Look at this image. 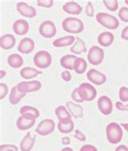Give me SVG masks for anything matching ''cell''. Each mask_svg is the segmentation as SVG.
Returning <instances> with one entry per match:
<instances>
[{
    "mask_svg": "<svg viewBox=\"0 0 128 151\" xmlns=\"http://www.w3.org/2000/svg\"><path fill=\"white\" fill-rule=\"evenodd\" d=\"M105 132L107 140L110 144H118L122 139V130L121 126L117 123L112 122L109 124L105 128Z\"/></svg>",
    "mask_w": 128,
    "mask_h": 151,
    "instance_id": "cell-1",
    "label": "cell"
},
{
    "mask_svg": "<svg viewBox=\"0 0 128 151\" xmlns=\"http://www.w3.org/2000/svg\"><path fill=\"white\" fill-rule=\"evenodd\" d=\"M62 29L69 33H82L84 30V23L83 21L76 18V17H67L62 22Z\"/></svg>",
    "mask_w": 128,
    "mask_h": 151,
    "instance_id": "cell-2",
    "label": "cell"
},
{
    "mask_svg": "<svg viewBox=\"0 0 128 151\" xmlns=\"http://www.w3.org/2000/svg\"><path fill=\"white\" fill-rule=\"evenodd\" d=\"M96 19L100 24L108 29H117L119 26V21L114 16L105 12H99L96 15Z\"/></svg>",
    "mask_w": 128,
    "mask_h": 151,
    "instance_id": "cell-3",
    "label": "cell"
},
{
    "mask_svg": "<svg viewBox=\"0 0 128 151\" xmlns=\"http://www.w3.org/2000/svg\"><path fill=\"white\" fill-rule=\"evenodd\" d=\"M33 63L36 68L46 69L51 65L52 57L46 50H40L33 57Z\"/></svg>",
    "mask_w": 128,
    "mask_h": 151,
    "instance_id": "cell-4",
    "label": "cell"
},
{
    "mask_svg": "<svg viewBox=\"0 0 128 151\" xmlns=\"http://www.w3.org/2000/svg\"><path fill=\"white\" fill-rule=\"evenodd\" d=\"M79 93L80 98L84 100V102H92L96 99L97 95V89L92 85L89 83H82L78 87Z\"/></svg>",
    "mask_w": 128,
    "mask_h": 151,
    "instance_id": "cell-5",
    "label": "cell"
},
{
    "mask_svg": "<svg viewBox=\"0 0 128 151\" xmlns=\"http://www.w3.org/2000/svg\"><path fill=\"white\" fill-rule=\"evenodd\" d=\"M87 57H88L89 63H91L92 65H100L103 62V59L105 57V52L101 47L93 46L89 50V54Z\"/></svg>",
    "mask_w": 128,
    "mask_h": 151,
    "instance_id": "cell-6",
    "label": "cell"
},
{
    "mask_svg": "<svg viewBox=\"0 0 128 151\" xmlns=\"http://www.w3.org/2000/svg\"><path fill=\"white\" fill-rule=\"evenodd\" d=\"M39 33L45 38H52L57 33L55 24L51 20L43 21L39 27Z\"/></svg>",
    "mask_w": 128,
    "mask_h": 151,
    "instance_id": "cell-7",
    "label": "cell"
},
{
    "mask_svg": "<svg viewBox=\"0 0 128 151\" xmlns=\"http://www.w3.org/2000/svg\"><path fill=\"white\" fill-rule=\"evenodd\" d=\"M41 83L38 81H22L16 86L17 89L22 93H33L38 91L41 89Z\"/></svg>",
    "mask_w": 128,
    "mask_h": 151,
    "instance_id": "cell-8",
    "label": "cell"
},
{
    "mask_svg": "<svg viewBox=\"0 0 128 151\" xmlns=\"http://www.w3.org/2000/svg\"><path fill=\"white\" fill-rule=\"evenodd\" d=\"M55 123L51 119H46L40 122L36 129V132L40 136H48L54 131Z\"/></svg>",
    "mask_w": 128,
    "mask_h": 151,
    "instance_id": "cell-9",
    "label": "cell"
},
{
    "mask_svg": "<svg viewBox=\"0 0 128 151\" xmlns=\"http://www.w3.org/2000/svg\"><path fill=\"white\" fill-rule=\"evenodd\" d=\"M87 78L96 86H102L106 82V76L96 69H90L87 73Z\"/></svg>",
    "mask_w": 128,
    "mask_h": 151,
    "instance_id": "cell-10",
    "label": "cell"
},
{
    "mask_svg": "<svg viewBox=\"0 0 128 151\" xmlns=\"http://www.w3.org/2000/svg\"><path fill=\"white\" fill-rule=\"evenodd\" d=\"M97 106L102 114L105 115H110L113 111V102L111 99L107 96H102L100 97L97 101Z\"/></svg>",
    "mask_w": 128,
    "mask_h": 151,
    "instance_id": "cell-11",
    "label": "cell"
},
{
    "mask_svg": "<svg viewBox=\"0 0 128 151\" xmlns=\"http://www.w3.org/2000/svg\"><path fill=\"white\" fill-rule=\"evenodd\" d=\"M36 123V118L30 115H21L16 121V126L18 129L21 131H25L33 128Z\"/></svg>",
    "mask_w": 128,
    "mask_h": 151,
    "instance_id": "cell-12",
    "label": "cell"
},
{
    "mask_svg": "<svg viewBox=\"0 0 128 151\" xmlns=\"http://www.w3.org/2000/svg\"><path fill=\"white\" fill-rule=\"evenodd\" d=\"M16 9L18 12L24 17L33 18L36 16V9L24 2H20L16 4Z\"/></svg>",
    "mask_w": 128,
    "mask_h": 151,
    "instance_id": "cell-13",
    "label": "cell"
},
{
    "mask_svg": "<svg viewBox=\"0 0 128 151\" xmlns=\"http://www.w3.org/2000/svg\"><path fill=\"white\" fill-rule=\"evenodd\" d=\"M35 48V42L33 39L29 37H24L20 41L18 46V50L22 54L29 55L33 51Z\"/></svg>",
    "mask_w": 128,
    "mask_h": 151,
    "instance_id": "cell-14",
    "label": "cell"
},
{
    "mask_svg": "<svg viewBox=\"0 0 128 151\" xmlns=\"http://www.w3.org/2000/svg\"><path fill=\"white\" fill-rule=\"evenodd\" d=\"M29 30V24L26 20L20 19L15 21V23L13 24L14 33L20 36L27 34Z\"/></svg>",
    "mask_w": 128,
    "mask_h": 151,
    "instance_id": "cell-15",
    "label": "cell"
},
{
    "mask_svg": "<svg viewBox=\"0 0 128 151\" xmlns=\"http://www.w3.org/2000/svg\"><path fill=\"white\" fill-rule=\"evenodd\" d=\"M36 141V136H32L30 132H28L25 137L20 142V150L21 151H31Z\"/></svg>",
    "mask_w": 128,
    "mask_h": 151,
    "instance_id": "cell-16",
    "label": "cell"
},
{
    "mask_svg": "<svg viewBox=\"0 0 128 151\" xmlns=\"http://www.w3.org/2000/svg\"><path fill=\"white\" fill-rule=\"evenodd\" d=\"M58 129L62 133H70L74 130V122L70 118L60 119L58 123Z\"/></svg>",
    "mask_w": 128,
    "mask_h": 151,
    "instance_id": "cell-17",
    "label": "cell"
},
{
    "mask_svg": "<svg viewBox=\"0 0 128 151\" xmlns=\"http://www.w3.org/2000/svg\"><path fill=\"white\" fill-rule=\"evenodd\" d=\"M66 106L70 113L75 119L82 118L84 116V109H83L82 106L76 104V103L71 102V101L67 102Z\"/></svg>",
    "mask_w": 128,
    "mask_h": 151,
    "instance_id": "cell-18",
    "label": "cell"
},
{
    "mask_svg": "<svg viewBox=\"0 0 128 151\" xmlns=\"http://www.w3.org/2000/svg\"><path fill=\"white\" fill-rule=\"evenodd\" d=\"M16 45V37L12 34H5L0 38V46L4 50H10Z\"/></svg>",
    "mask_w": 128,
    "mask_h": 151,
    "instance_id": "cell-19",
    "label": "cell"
},
{
    "mask_svg": "<svg viewBox=\"0 0 128 151\" xmlns=\"http://www.w3.org/2000/svg\"><path fill=\"white\" fill-rule=\"evenodd\" d=\"M62 10L70 15H79L82 12V7L75 2H67L62 6Z\"/></svg>",
    "mask_w": 128,
    "mask_h": 151,
    "instance_id": "cell-20",
    "label": "cell"
},
{
    "mask_svg": "<svg viewBox=\"0 0 128 151\" xmlns=\"http://www.w3.org/2000/svg\"><path fill=\"white\" fill-rule=\"evenodd\" d=\"M114 41V36L110 32H103L98 36L97 42L103 47L110 46Z\"/></svg>",
    "mask_w": 128,
    "mask_h": 151,
    "instance_id": "cell-21",
    "label": "cell"
},
{
    "mask_svg": "<svg viewBox=\"0 0 128 151\" xmlns=\"http://www.w3.org/2000/svg\"><path fill=\"white\" fill-rule=\"evenodd\" d=\"M42 72L41 71L39 70H36V68H30V67H26V68H24L21 69L20 74V76L25 80H31L33 79L34 77H36V76L41 74Z\"/></svg>",
    "mask_w": 128,
    "mask_h": 151,
    "instance_id": "cell-22",
    "label": "cell"
},
{
    "mask_svg": "<svg viewBox=\"0 0 128 151\" xmlns=\"http://www.w3.org/2000/svg\"><path fill=\"white\" fill-rule=\"evenodd\" d=\"M76 41V38L74 36H66L63 37H60L53 42V46L54 47H66V46L72 45L74 42Z\"/></svg>",
    "mask_w": 128,
    "mask_h": 151,
    "instance_id": "cell-23",
    "label": "cell"
},
{
    "mask_svg": "<svg viewBox=\"0 0 128 151\" xmlns=\"http://www.w3.org/2000/svg\"><path fill=\"white\" fill-rule=\"evenodd\" d=\"M77 59V57L74 55H67L62 56L60 59V64L62 68L67 70H73L74 63Z\"/></svg>",
    "mask_w": 128,
    "mask_h": 151,
    "instance_id": "cell-24",
    "label": "cell"
},
{
    "mask_svg": "<svg viewBox=\"0 0 128 151\" xmlns=\"http://www.w3.org/2000/svg\"><path fill=\"white\" fill-rule=\"evenodd\" d=\"M7 63L12 68H19L24 64V59L22 56L17 54H12L8 56Z\"/></svg>",
    "mask_w": 128,
    "mask_h": 151,
    "instance_id": "cell-25",
    "label": "cell"
},
{
    "mask_svg": "<svg viewBox=\"0 0 128 151\" xmlns=\"http://www.w3.org/2000/svg\"><path fill=\"white\" fill-rule=\"evenodd\" d=\"M25 95H26L25 93H22L18 90L16 86H14L11 90L10 96H9V102L11 105H16L17 103L20 102V100L23 99L24 97H25Z\"/></svg>",
    "mask_w": 128,
    "mask_h": 151,
    "instance_id": "cell-26",
    "label": "cell"
},
{
    "mask_svg": "<svg viewBox=\"0 0 128 151\" xmlns=\"http://www.w3.org/2000/svg\"><path fill=\"white\" fill-rule=\"evenodd\" d=\"M71 51L75 55H80L82 53L86 52L87 48H86V45L84 42L80 37H77L76 43L71 47Z\"/></svg>",
    "mask_w": 128,
    "mask_h": 151,
    "instance_id": "cell-27",
    "label": "cell"
},
{
    "mask_svg": "<svg viewBox=\"0 0 128 151\" xmlns=\"http://www.w3.org/2000/svg\"><path fill=\"white\" fill-rule=\"evenodd\" d=\"M73 70L77 74H84L87 70V62L83 58H77L74 63Z\"/></svg>",
    "mask_w": 128,
    "mask_h": 151,
    "instance_id": "cell-28",
    "label": "cell"
},
{
    "mask_svg": "<svg viewBox=\"0 0 128 151\" xmlns=\"http://www.w3.org/2000/svg\"><path fill=\"white\" fill-rule=\"evenodd\" d=\"M20 113L21 115H30L35 118L39 117L40 111L35 107L30 106H24L20 110Z\"/></svg>",
    "mask_w": 128,
    "mask_h": 151,
    "instance_id": "cell-29",
    "label": "cell"
},
{
    "mask_svg": "<svg viewBox=\"0 0 128 151\" xmlns=\"http://www.w3.org/2000/svg\"><path fill=\"white\" fill-rule=\"evenodd\" d=\"M55 115H57V117L59 119V120L60 119H66V118H70L72 119V115L70 114L68 111L67 110L65 106H58L55 110Z\"/></svg>",
    "mask_w": 128,
    "mask_h": 151,
    "instance_id": "cell-30",
    "label": "cell"
},
{
    "mask_svg": "<svg viewBox=\"0 0 128 151\" xmlns=\"http://www.w3.org/2000/svg\"><path fill=\"white\" fill-rule=\"evenodd\" d=\"M103 4L110 12H116L118 8V1L117 0H103Z\"/></svg>",
    "mask_w": 128,
    "mask_h": 151,
    "instance_id": "cell-31",
    "label": "cell"
},
{
    "mask_svg": "<svg viewBox=\"0 0 128 151\" xmlns=\"http://www.w3.org/2000/svg\"><path fill=\"white\" fill-rule=\"evenodd\" d=\"M119 99L121 102H127L128 101V88L122 86L119 89Z\"/></svg>",
    "mask_w": 128,
    "mask_h": 151,
    "instance_id": "cell-32",
    "label": "cell"
},
{
    "mask_svg": "<svg viewBox=\"0 0 128 151\" xmlns=\"http://www.w3.org/2000/svg\"><path fill=\"white\" fill-rule=\"evenodd\" d=\"M119 19L123 22H128V7H122L118 12Z\"/></svg>",
    "mask_w": 128,
    "mask_h": 151,
    "instance_id": "cell-33",
    "label": "cell"
},
{
    "mask_svg": "<svg viewBox=\"0 0 128 151\" xmlns=\"http://www.w3.org/2000/svg\"><path fill=\"white\" fill-rule=\"evenodd\" d=\"M54 2V0H37V6L49 8L53 7Z\"/></svg>",
    "mask_w": 128,
    "mask_h": 151,
    "instance_id": "cell-34",
    "label": "cell"
},
{
    "mask_svg": "<svg viewBox=\"0 0 128 151\" xmlns=\"http://www.w3.org/2000/svg\"><path fill=\"white\" fill-rule=\"evenodd\" d=\"M7 93H8L7 86L4 83H1L0 84V100H3L7 95Z\"/></svg>",
    "mask_w": 128,
    "mask_h": 151,
    "instance_id": "cell-35",
    "label": "cell"
},
{
    "mask_svg": "<svg viewBox=\"0 0 128 151\" xmlns=\"http://www.w3.org/2000/svg\"><path fill=\"white\" fill-rule=\"evenodd\" d=\"M85 12L86 15H87V17H94V7H93V5H92V2H89V3L87 4V6H86L85 8Z\"/></svg>",
    "mask_w": 128,
    "mask_h": 151,
    "instance_id": "cell-36",
    "label": "cell"
},
{
    "mask_svg": "<svg viewBox=\"0 0 128 151\" xmlns=\"http://www.w3.org/2000/svg\"><path fill=\"white\" fill-rule=\"evenodd\" d=\"M72 98L73 100L76 102H79V103L84 102V100L79 96L78 88H76V89H73L72 93Z\"/></svg>",
    "mask_w": 128,
    "mask_h": 151,
    "instance_id": "cell-37",
    "label": "cell"
},
{
    "mask_svg": "<svg viewBox=\"0 0 128 151\" xmlns=\"http://www.w3.org/2000/svg\"><path fill=\"white\" fill-rule=\"evenodd\" d=\"M0 151H18V148L14 145H1Z\"/></svg>",
    "mask_w": 128,
    "mask_h": 151,
    "instance_id": "cell-38",
    "label": "cell"
},
{
    "mask_svg": "<svg viewBox=\"0 0 128 151\" xmlns=\"http://www.w3.org/2000/svg\"><path fill=\"white\" fill-rule=\"evenodd\" d=\"M62 80L66 82H68L72 80V74L70 73L69 71H63L61 74Z\"/></svg>",
    "mask_w": 128,
    "mask_h": 151,
    "instance_id": "cell-39",
    "label": "cell"
},
{
    "mask_svg": "<svg viewBox=\"0 0 128 151\" xmlns=\"http://www.w3.org/2000/svg\"><path fill=\"white\" fill-rule=\"evenodd\" d=\"M79 151H98L97 149L92 145H85L80 148Z\"/></svg>",
    "mask_w": 128,
    "mask_h": 151,
    "instance_id": "cell-40",
    "label": "cell"
},
{
    "mask_svg": "<svg viewBox=\"0 0 128 151\" xmlns=\"http://www.w3.org/2000/svg\"><path fill=\"white\" fill-rule=\"evenodd\" d=\"M75 137H76V139H78L79 141H86V137L84 136V133H82L81 132L76 129V133H75Z\"/></svg>",
    "mask_w": 128,
    "mask_h": 151,
    "instance_id": "cell-41",
    "label": "cell"
},
{
    "mask_svg": "<svg viewBox=\"0 0 128 151\" xmlns=\"http://www.w3.org/2000/svg\"><path fill=\"white\" fill-rule=\"evenodd\" d=\"M116 108L119 111H128V105H124L121 102H117L115 103Z\"/></svg>",
    "mask_w": 128,
    "mask_h": 151,
    "instance_id": "cell-42",
    "label": "cell"
},
{
    "mask_svg": "<svg viewBox=\"0 0 128 151\" xmlns=\"http://www.w3.org/2000/svg\"><path fill=\"white\" fill-rule=\"evenodd\" d=\"M121 37L123 40H126V41H128V26L125 27L122 32Z\"/></svg>",
    "mask_w": 128,
    "mask_h": 151,
    "instance_id": "cell-43",
    "label": "cell"
},
{
    "mask_svg": "<svg viewBox=\"0 0 128 151\" xmlns=\"http://www.w3.org/2000/svg\"><path fill=\"white\" fill-rule=\"evenodd\" d=\"M114 151H128V148L124 145H122L116 148Z\"/></svg>",
    "mask_w": 128,
    "mask_h": 151,
    "instance_id": "cell-44",
    "label": "cell"
},
{
    "mask_svg": "<svg viewBox=\"0 0 128 151\" xmlns=\"http://www.w3.org/2000/svg\"><path fill=\"white\" fill-rule=\"evenodd\" d=\"M70 142H71V140H70L69 137H62V143L64 145H69Z\"/></svg>",
    "mask_w": 128,
    "mask_h": 151,
    "instance_id": "cell-45",
    "label": "cell"
},
{
    "mask_svg": "<svg viewBox=\"0 0 128 151\" xmlns=\"http://www.w3.org/2000/svg\"><path fill=\"white\" fill-rule=\"evenodd\" d=\"M0 73H1L0 78H1V79H3V78H4V76H6V72H5V71H3V70H1V71H0Z\"/></svg>",
    "mask_w": 128,
    "mask_h": 151,
    "instance_id": "cell-46",
    "label": "cell"
},
{
    "mask_svg": "<svg viewBox=\"0 0 128 151\" xmlns=\"http://www.w3.org/2000/svg\"><path fill=\"white\" fill-rule=\"evenodd\" d=\"M121 125L125 128V130L127 131L128 132V124H121Z\"/></svg>",
    "mask_w": 128,
    "mask_h": 151,
    "instance_id": "cell-47",
    "label": "cell"
},
{
    "mask_svg": "<svg viewBox=\"0 0 128 151\" xmlns=\"http://www.w3.org/2000/svg\"><path fill=\"white\" fill-rule=\"evenodd\" d=\"M61 151H74V150H73L72 148L66 147V148H64V149H62V150Z\"/></svg>",
    "mask_w": 128,
    "mask_h": 151,
    "instance_id": "cell-48",
    "label": "cell"
},
{
    "mask_svg": "<svg viewBox=\"0 0 128 151\" xmlns=\"http://www.w3.org/2000/svg\"><path fill=\"white\" fill-rule=\"evenodd\" d=\"M124 2H125V4H127V5H128V0H125Z\"/></svg>",
    "mask_w": 128,
    "mask_h": 151,
    "instance_id": "cell-49",
    "label": "cell"
}]
</instances>
